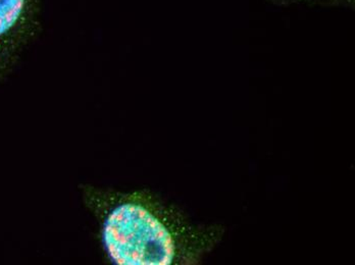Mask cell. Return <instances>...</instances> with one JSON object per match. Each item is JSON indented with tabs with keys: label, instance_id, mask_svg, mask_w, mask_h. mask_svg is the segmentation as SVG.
Segmentation results:
<instances>
[{
	"label": "cell",
	"instance_id": "2",
	"mask_svg": "<svg viewBox=\"0 0 355 265\" xmlns=\"http://www.w3.org/2000/svg\"><path fill=\"white\" fill-rule=\"evenodd\" d=\"M33 17V0H0V43L16 36Z\"/></svg>",
	"mask_w": 355,
	"mask_h": 265
},
{
	"label": "cell",
	"instance_id": "1",
	"mask_svg": "<svg viewBox=\"0 0 355 265\" xmlns=\"http://www.w3.org/2000/svg\"><path fill=\"white\" fill-rule=\"evenodd\" d=\"M103 241L116 264L168 265L174 259L175 243L170 232L137 204H123L108 215Z\"/></svg>",
	"mask_w": 355,
	"mask_h": 265
}]
</instances>
